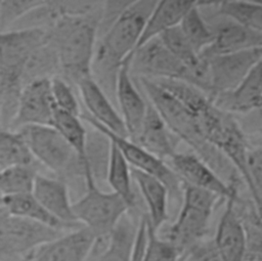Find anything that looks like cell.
I'll return each instance as SVG.
<instances>
[{
  "instance_id": "obj_1",
  "label": "cell",
  "mask_w": 262,
  "mask_h": 261,
  "mask_svg": "<svg viewBox=\"0 0 262 261\" xmlns=\"http://www.w3.org/2000/svg\"><path fill=\"white\" fill-rule=\"evenodd\" d=\"M157 2L156 0L131 1L98 38L91 75L104 91L112 87L115 92L118 70L137 48L146 20Z\"/></svg>"
},
{
  "instance_id": "obj_2",
  "label": "cell",
  "mask_w": 262,
  "mask_h": 261,
  "mask_svg": "<svg viewBox=\"0 0 262 261\" xmlns=\"http://www.w3.org/2000/svg\"><path fill=\"white\" fill-rule=\"evenodd\" d=\"M101 13L62 16L46 32L47 40L58 57L59 76L75 88L81 80L92 76L91 68Z\"/></svg>"
},
{
  "instance_id": "obj_3",
  "label": "cell",
  "mask_w": 262,
  "mask_h": 261,
  "mask_svg": "<svg viewBox=\"0 0 262 261\" xmlns=\"http://www.w3.org/2000/svg\"><path fill=\"white\" fill-rule=\"evenodd\" d=\"M46 40V31L12 29L0 32V111L1 122L10 124L21 91V75L34 53Z\"/></svg>"
},
{
  "instance_id": "obj_4",
  "label": "cell",
  "mask_w": 262,
  "mask_h": 261,
  "mask_svg": "<svg viewBox=\"0 0 262 261\" xmlns=\"http://www.w3.org/2000/svg\"><path fill=\"white\" fill-rule=\"evenodd\" d=\"M24 138L34 160L52 176L62 180L73 197L86 188L83 162L52 126H27L16 130Z\"/></svg>"
},
{
  "instance_id": "obj_5",
  "label": "cell",
  "mask_w": 262,
  "mask_h": 261,
  "mask_svg": "<svg viewBox=\"0 0 262 261\" xmlns=\"http://www.w3.org/2000/svg\"><path fill=\"white\" fill-rule=\"evenodd\" d=\"M149 103L160 114L170 131L186 142L216 172L226 170L228 161L204 138L192 112L155 80L140 78Z\"/></svg>"
},
{
  "instance_id": "obj_6",
  "label": "cell",
  "mask_w": 262,
  "mask_h": 261,
  "mask_svg": "<svg viewBox=\"0 0 262 261\" xmlns=\"http://www.w3.org/2000/svg\"><path fill=\"white\" fill-rule=\"evenodd\" d=\"M129 209L128 204L120 195L102 190L92 176L86 177L84 192L73 201L76 220L99 240L107 237Z\"/></svg>"
},
{
  "instance_id": "obj_7",
  "label": "cell",
  "mask_w": 262,
  "mask_h": 261,
  "mask_svg": "<svg viewBox=\"0 0 262 261\" xmlns=\"http://www.w3.org/2000/svg\"><path fill=\"white\" fill-rule=\"evenodd\" d=\"M63 231L15 216L0 206V261H25Z\"/></svg>"
},
{
  "instance_id": "obj_8",
  "label": "cell",
  "mask_w": 262,
  "mask_h": 261,
  "mask_svg": "<svg viewBox=\"0 0 262 261\" xmlns=\"http://www.w3.org/2000/svg\"><path fill=\"white\" fill-rule=\"evenodd\" d=\"M81 119L94 128V130L105 136L110 142L114 143L120 149L130 167L160 179L167 186L169 193L178 194L180 189H182L180 178L165 161L154 156L128 137H122L110 132L83 112L81 113Z\"/></svg>"
},
{
  "instance_id": "obj_9",
  "label": "cell",
  "mask_w": 262,
  "mask_h": 261,
  "mask_svg": "<svg viewBox=\"0 0 262 261\" xmlns=\"http://www.w3.org/2000/svg\"><path fill=\"white\" fill-rule=\"evenodd\" d=\"M130 72L152 80H179L184 82L186 68L167 49L160 38L142 44L131 54Z\"/></svg>"
},
{
  "instance_id": "obj_10",
  "label": "cell",
  "mask_w": 262,
  "mask_h": 261,
  "mask_svg": "<svg viewBox=\"0 0 262 261\" xmlns=\"http://www.w3.org/2000/svg\"><path fill=\"white\" fill-rule=\"evenodd\" d=\"M204 58L208 61L211 84L209 97H212L235 89L262 58V49L216 54Z\"/></svg>"
},
{
  "instance_id": "obj_11",
  "label": "cell",
  "mask_w": 262,
  "mask_h": 261,
  "mask_svg": "<svg viewBox=\"0 0 262 261\" xmlns=\"http://www.w3.org/2000/svg\"><path fill=\"white\" fill-rule=\"evenodd\" d=\"M170 167L182 183L207 189L221 199L237 194L236 181L225 182L219 174L194 153H175L170 159Z\"/></svg>"
},
{
  "instance_id": "obj_12",
  "label": "cell",
  "mask_w": 262,
  "mask_h": 261,
  "mask_svg": "<svg viewBox=\"0 0 262 261\" xmlns=\"http://www.w3.org/2000/svg\"><path fill=\"white\" fill-rule=\"evenodd\" d=\"M55 105L50 90V80H38L21 88L10 130L27 126H52Z\"/></svg>"
},
{
  "instance_id": "obj_13",
  "label": "cell",
  "mask_w": 262,
  "mask_h": 261,
  "mask_svg": "<svg viewBox=\"0 0 262 261\" xmlns=\"http://www.w3.org/2000/svg\"><path fill=\"white\" fill-rule=\"evenodd\" d=\"M99 238L81 226L38 248L29 261H88Z\"/></svg>"
},
{
  "instance_id": "obj_14",
  "label": "cell",
  "mask_w": 262,
  "mask_h": 261,
  "mask_svg": "<svg viewBox=\"0 0 262 261\" xmlns=\"http://www.w3.org/2000/svg\"><path fill=\"white\" fill-rule=\"evenodd\" d=\"M130 60L131 55L124 60L118 70L115 84V95L128 138L130 140H134L141 129L147 110V102L143 99L141 93L138 91L132 80Z\"/></svg>"
},
{
  "instance_id": "obj_15",
  "label": "cell",
  "mask_w": 262,
  "mask_h": 261,
  "mask_svg": "<svg viewBox=\"0 0 262 261\" xmlns=\"http://www.w3.org/2000/svg\"><path fill=\"white\" fill-rule=\"evenodd\" d=\"M76 88L81 104H83V113L110 132L122 137H128L120 113L112 103L106 92L92 76L81 80L76 85Z\"/></svg>"
},
{
  "instance_id": "obj_16",
  "label": "cell",
  "mask_w": 262,
  "mask_h": 261,
  "mask_svg": "<svg viewBox=\"0 0 262 261\" xmlns=\"http://www.w3.org/2000/svg\"><path fill=\"white\" fill-rule=\"evenodd\" d=\"M238 194L226 200L224 212L213 238L224 261H246L247 237L245 227L235 208Z\"/></svg>"
},
{
  "instance_id": "obj_17",
  "label": "cell",
  "mask_w": 262,
  "mask_h": 261,
  "mask_svg": "<svg viewBox=\"0 0 262 261\" xmlns=\"http://www.w3.org/2000/svg\"><path fill=\"white\" fill-rule=\"evenodd\" d=\"M32 194L59 221L73 227L82 226L74 216L73 199L69 187L59 178L38 173L34 181Z\"/></svg>"
},
{
  "instance_id": "obj_18",
  "label": "cell",
  "mask_w": 262,
  "mask_h": 261,
  "mask_svg": "<svg viewBox=\"0 0 262 261\" xmlns=\"http://www.w3.org/2000/svg\"><path fill=\"white\" fill-rule=\"evenodd\" d=\"M210 98L216 106L228 114H247L262 110V58L235 89Z\"/></svg>"
},
{
  "instance_id": "obj_19",
  "label": "cell",
  "mask_w": 262,
  "mask_h": 261,
  "mask_svg": "<svg viewBox=\"0 0 262 261\" xmlns=\"http://www.w3.org/2000/svg\"><path fill=\"white\" fill-rule=\"evenodd\" d=\"M212 213L182 203L176 220L163 237L169 242L179 254L185 253L193 245L204 240Z\"/></svg>"
},
{
  "instance_id": "obj_20",
  "label": "cell",
  "mask_w": 262,
  "mask_h": 261,
  "mask_svg": "<svg viewBox=\"0 0 262 261\" xmlns=\"http://www.w3.org/2000/svg\"><path fill=\"white\" fill-rule=\"evenodd\" d=\"M174 136L157 110L147 101V110L141 129L132 141L165 161L176 153Z\"/></svg>"
},
{
  "instance_id": "obj_21",
  "label": "cell",
  "mask_w": 262,
  "mask_h": 261,
  "mask_svg": "<svg viewBox=\"0 0 262 261\" xmlns=\"http://www.w3.org/2000/svg\"><path fill=\"white\" fill-rule=\"evenodd\" d=\"M253 49H262V34L230 20L215 31L213 44L201 55L209 57Z\"/></svg>"
},
{
  "instance_id": "obj_22",
  "label": "cell",
  "mask_w": 262,
  "mask_h": 261,
  "mask_svg": "<svg viewBox=\"0 0 262 261\" xmlns=\"http://www.w3.org/2000/svg\"><path fill=\"white\" fill-rule=\"evenodd\" d=\"M132 179L136 182L147 208V220L152 229H159L168 220V197L167 186L155 176L131 168Z\"/></svg>"
},
{
  "instance_id": "obj_23",
  "label": "cell",
  "mask_w": 262,
  "mask_h": 261,
  "mask_svg": "<svg viewBox=\"0 0 262 261\" xmlns=\"http://www.w3.org/2000/svg\"><path fill=\"white\" fill-rule=\"evenodd\" d=\"M195 1L162 0L158 1L143 29L137 48L147 41L160 37L163 33L180 25L184 15Z\"/></svg>"
},
{
  "instance_id": "obj_24",
  "label": "cell",
  "mask_w": 262,
  "mask_h": 261,
  "mask_svg": "<svg viewBox=\"0 0 262 261\" xmlns=\"http://www.w3.org/2000/svg\"><path fill=\"white\" fill-rule=\"evenodd\" d=\"M0 206L15 216L34 221L39 224L54 228L59 231H71L79 227H73L52 216L39 202L30 193L0 198Z\"/></svg>"
},
{
  "instance_id": "obj_25",
  "label": "cell",
  "mask_w": 262,
  "mask_h": 261,
  "mask_svg": "<svg viewBox=\"0 0 262 261\" xmlns=\"http://www.w3.org/2000/svg\"><path fill=\"white\" fill-rule=\"evenodd\" d=\"M136 226L126 214L105 238V246L96 261H133Z\"/></svg>"
},
{
  "instance_id": "obj_26",
  "label": "cell",
  "mask_w": 262,
  "mask_h": 261,
  "mask_svg": "<svg viewBox=\"0 0 262 261\" xmlns=\"http://www.w3.org/2000/svg\"><path fill=\"white\" fill-rule=\"evenodd\" d=\"M105 180L112 188L111 191L120 195L130 208L134 206L131 167L120 149L112 142H110Z\"/></svg>"
},
{
  "instance_id": "obj_27",
  "label": "cell",
  "mask_w": 262,
  "mask_h": 261,
  "mask_svg": "<svg viewBox=\"0 0 262 261\" xmlns=\"http://www.w3.org/2000/svg\"><path fill=\"white\" fill-rule=\"evenodd\" d=\"M55 76H59L58 57L46 37L45 42L29 58L21 75L20 84L24 87L38 80H50Z\"/></svg>"
},
{
  "instance_id": "obj_28",
  "label": "cell",
  "mask_w": 262,
  "mask_h": 261,
  "mask_svg": "<svg viewBox=\"0 0 262 261\" xmlns=\"http://www.w3.org/2000/svg\"><path fill=\"white\" fill-rule=\"evenodd\" d=\"M52 127L57 130V132L75 150L83 162L85 169V150L88 132L81 117L55 108Z\"/></svg>"
},
{
  "instance_id": "obj_29",
  "label": "cell",
  "mask_w": 262,
  "mask_h": 261,
  "mask_svg": "<svg viewBox=\"0 0 262 261\" xmlns=\"http://www.w3.org/2000/svg\"><path fill=\"white\" fill-rule=\"evenodd\" d=\"M21 165L39 164L34 160L24 138L17 131L0 127V170Z\"/></svg>"
},
{
  "instance_id": "obj_30",
  "label": "cell",
  "mask_w": 262,
  "mask_h": 261,
  "mask_svg": "<svg viewBox=\"0 0 262 261\" xmlns=\"http://www.w3.org/2000/svg\"><path fill=\"white\" fill-rule=\"evenodd\" d=\"M39 165L12 166L0 170V198L32 192L34 181L40 173Z\"/></svg>"
},
{
  "instance_id": "obj_31",
  "label": "cell",
  "mask_w": 262,
  "mask_h": 261,
  "mask_svg": "<svg viewBox=\"0 0 262 261\" xmlns=\"http://www.w3.org/2000/svg\"><path fill=\"white\" fill-rule=\"evenodd\" d=\"M219 13L231 21L262 34V2L225 0L217 2Z\"/></svg>"
},
{
  "instance_id": "obj_32",
  "label": "cell",
  "mask_w": 262,
  "mask_h": 261,
  "mask_svg": "<svg viewBox=\"0 0 262 261\" xmlns=\"http://www.w3.org/2000/svg\"><path fill=\"white\" fill-rule=\"evenodd\" d=\"M179 28L199 54L209 48L215 40V31H213L203 18L196 1L182 18Z\"/></svg>"
},
{
  "instance_id": "obj_33",
  "label": "cell",
  "mask_w": 262,
  "mask_h": 261,
  "mask_svg": "<svg viewBox=\"0 0 262 261\" xmlns=\"http://www.w3.org/2000/svg\"><path fill=\"white\" fill-rule=\"evenodd\" d=\"M74 88L71 83L60 76L50 79V90L55 108L81 117L82 104Z\"/></svg>"
},
{
  "instance_id": "obj_34",
  "label": "cell",
  "mask_w": 262,
  "mask_h": 261,
  "mask_svg": "<svg viewBox=\"0 0 262 261\" xmlns=\"http://www.w3.org/2000/svg\"><path fill=\"white\" fill-rule=\"evenodd\" d=\"M180 255L169 242L159 236L147 220L146 242L140 261H177Z\"/></svg>"
},
{
  "instance_id": "obj_35",
  "label": "cell",
  "mask_w": 262,
  "mask_h": 261,
  "mask_svg": "<svg viewBox=\"0 0 262 261\" xmlns=\"http://www.w3.org/2000/svg\"><path fill=\"white\" fill-rule=\"evenodd\" d=\"M247 170L249 174V190L255 208L262 209V146L249 148L247 155Z\"/></svg>"
},
{
  "instance_id": "obj_36",
  "label": "cell",
  "mask_w": 262,
  "mask_h": 261,
  "mask_svg": "<svg viewBox=\"0 0 262 261\" xmlns=\"http://www.w3.org/2000/svg\"><path fill=\"white\" fill-rule=\"evenodd\" d=\"M41 2L37 0L0 1V32L10 30L20 18Z\"/></svg>"
},
{
  "instance_id": "obj_37",
  "label": "cell",
  "mask_w": 262,
  "mask_h": 261,
  "mask_svg": "<svg viewBox=\"0 0 262 261\" xmlns=\"http://www.w3.org/2000/svg\"><path fill=\"white\" fill-rule=\"evenodd\" d=\"M184 254L186 261H224L213 240H202Z\"/></svg>"
},
{
  "instance_id": "obj_38",
  "label": "cell",
  "mask_w": 262,
  "mask_h": 261,
  "mask_svg": "<svg viewBox=\"0 0 262 261\" xmlns=\"http://www.w3.org/2000/svg\"><path fill=\"white\" fill-rule=\"evenodd\" d=\"M177 261H186V257H185V254H184V253H183V254H181V255L178 257Z\"/></svg>"
},
{
  "instance_id": "obj_39",
  "label": "cell",
  "mask_w": 262,
  "mask_h": 261,
  "mask_svg": "<svg viewBox=\"0 0 262 261\" xmlns=\"http://www.w3.org/2000/svg\"><path fill=\"white\" fill-rule=\"evenodd\" d=\"M259 113H260V115H261V117H262V110H260V111H259Z\"/></svg>"
},
{
  "instance_id": "obj_40",
  "label": "cell",
  "mask_w": 262,
  "mask_h": 261,
  "mask_svg": "<svg viewBox=\"0 0 262 261\" xmlns=\"http://www.w3.org/2000/svg\"><path fill=\"white\" fill-rule=\"evenodd\" d=\"M31 257H32V256H31ZM31 257H30V258H29V259H27V260H25V261H29V260H30V259H31Z\"/></svg>"
},
{
  "instance_id": "obj_41",
  "label": "cell",
  "mask_w": 262,
  "mask_h": 261,
  "mask_svg": "<svg viewBox=\"0 0 262 261\" xmlns=\"http://www.w3.org/2000/svg\"><path fill=\"white\" fill-rule=\"evenodd\" d=\"M261 2H262V1H261Z\"/></svg>"
},
{
  "instance_id": "obj_42",
  "label": "cell",
  "mask_w": 262,
  "mask_h": 261,
  "mask_svg": "<svg viewBox=\"0 0 262 261\" xmlns=\"http://www.w3.org/2000/svg\"><path fill=\"white\" fill-rule=\"evenodd\" d=\"M0 127H1V126H0Z\"/></svg>"
}]
</instances>
